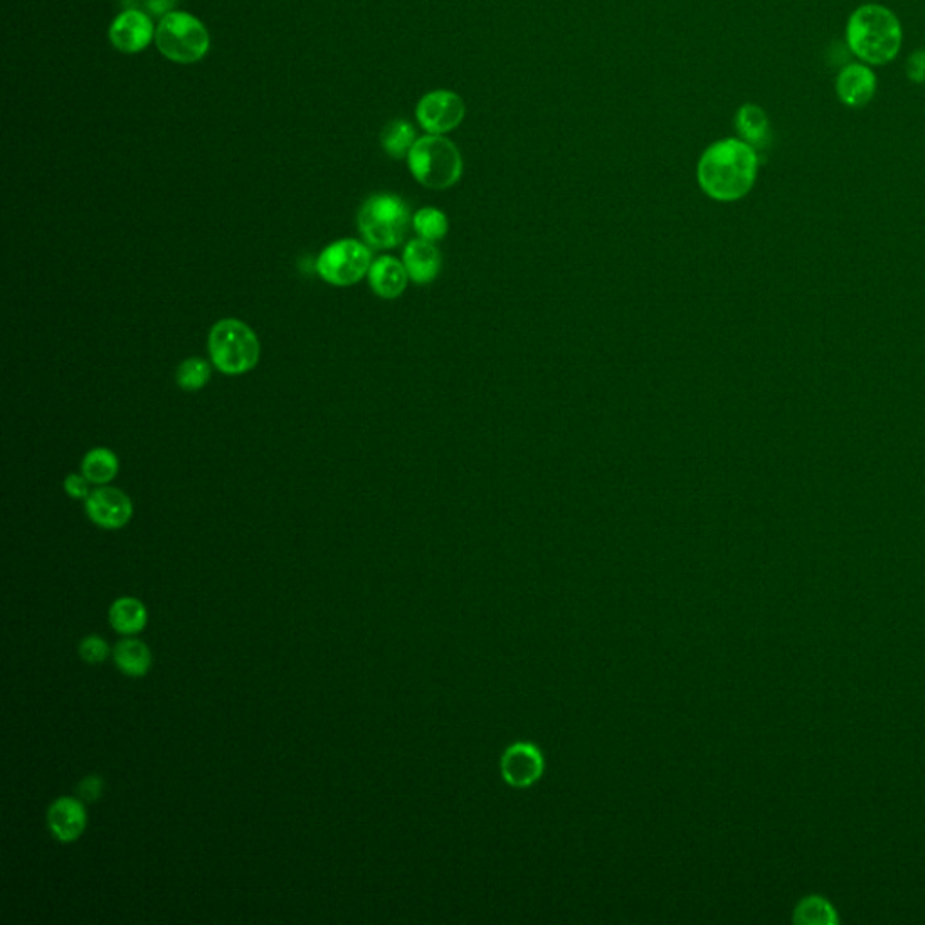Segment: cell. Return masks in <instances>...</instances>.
Wrapping results in <instances>:
<instances>
[{
	"label": "cell",
	"mask_w": 925,
	"mask_h": 925,
	"mask_svg": "<svg viewBox=\"0 0 925 925\" xmlns=\"http://www.w3.org/2000/svg\"><path fill=\"white\" fill-rule=\"evenodd\" d=\"M757 167V150L743 140L729 138L703 152L698 163V183L716 201H738L754 187Z\"/></svg>",
	"instance_id": "obj_1"
},
{
	"label": "cell",
	"mask_w": 925,
	"mask_h": 925,
	"mask_svg": "<svg viewBox=\"0 0 925 925\" xmlns=\"http://www.w3.org/2000/svg\"><path fill=\"white\" fill-rule=\"evenodd\" d=\"M851 53L868 66H884L897 58L904 40L893 11L880 4H864L851 13L846 26Z\"/></svg>",
	"instance_id": "obj_2"
},
{
	"label": "cell",
	"mask_w": 925,
	"mask_h": 925,
	"mask_svg": "<svg viewBox=\"0 0 925 925\" xmlns=\"http://www.w3.org/2000/svg\"><path fill=\"white\" fill-rule=\"evenodd\" d=\"M212 364L228 376L250 373L261 358V342L246 322L223 318L215 322L208 335Z\"/></svg>",
	"instance_id": "obj_3"
},
{
	"label": "cell",
	"mask_w": 925,
	"mask_h": 925,
	"mask_svg": "<svg viewBox=\"0 0 925 925\" xmlns=\"http://www.w3.org/2000/svg\"><path fill=\"white\" fill-rule=\"evenodd\" d=\"M411 225V212L402 197L374 194L358 212V230L376 250H391L403 243Z\"/></svg>",
	"instance_id": "obj_4"
},
{
	"label": "cell",
	"mask_w": 925,
	"mask_h": 925,
	"mask_svg": "<svg viewBox=\"0 0 925 925\" xmlns=\"http://www.w3.org/2000/svg\"><path fill=\"white\" fill-rule=\"evenodd\" d=\"M407 161L412 176L423 187L432 190H445L456 185L463 174V159L458 147L440 134H430L416 140Z\"/></svg>",
	"instance_id": "obj_5"
},
{
	"label": "cell",
	"mask_w": 925,
	"mask_h": 925,
	"mask_svg": "<svg viewBox=\"0 0 925 925\" xmlns=\"http://www.w3.org/2000/svg\"><path fill=\"white\" fill-rule=\"evenodd\" d=\"M154 38L159 53L178 64L199 62L210 47V37L203 22L183 11H170L161 17Z\"/></svg>",
	"instance_id": "obj_6"
},
{
	"label": "cell",
	"mask_w": 925,
	"mask_h": 925,
	"mask_svg": "<svg viewBox=\"0 0 925 925\" xmlns=\"http://www.w3.org/2000/svg\"><path fill=\"white\" fill-rule=\"evenodd\" d=\"M371 264L373 257L367 244L355 239H340L320 252L317 273L331 286L347 288L362 281Z\"/></svg>",
	"instance_id": "obj_7"
},
{
	"label": "cell",
	"mask_w": 925,
	"mask_h": 925,
	"mask_svg": "<svg viewBox=\"0 0 925 925\" xmlns=\"http://www.w3.org/2000/svg\"><path fill=\"white\" fill-rule=\"evenodd\" d=\"M418 122L430 134L454 131L465 118V103L458 94L434 91L421 98L416 109Z\"/></svg>",
	"instance_id": "obj_8"
},
{
	"label": "cell",
	"mask_w": 925,
	"mask_h": 925,
	"mask_svg": "<svg viewBox=\"0 0 925 925\" xmlns=\"http://www.w3.org/2000/svg\"><path fill=\"white\" fill-rule=\"evenodd\" d=\"M85 514L103 530H120L134 514L131 497L114 486H100L85 499Z\"/></svg>",
	"instance_id": "obj_9"
},
{
	"label": "cell",
	"mask_w": 925,
	"mask_h": 925,
	"mask_svg": "<svg viewBox=\"0 0 925 925\" xmlns=\"http://www.w3.org/2000/svg\"><path fill=\"white\" fill-rule=\"evenodd\" d=\"M47 830L62 844L76 842L87 828V812L80 799L58 797L47 808Z\"/></svg>",
	"instance_id": "obj_10"
},
{
	"label": "cell",
	"mask_w": 925,
	"mask_h": 925,
	"mask_svg": "<svg viewBox=\"0 0 925 925\" xmlns=\"http://www.w3.org/2000/svg\"><path fill=\"white\" fill-rule=\"evenodd\" d=\"M109 37L116 49L122 53H140L156 37L152 20L138 10L123 11L111 24Z\"/></svg>",
	"instance_id": "obj_11"
},
{
	"label": "cell",
	"mask_w": 925,
	"mask_h": 925,
	"mask_svg": "<svg viewBox=\"0 0 925 925\" xmlns=\"http://www.w3.org/2000/svg\"><path fill=\"white\" fill-rule=\"evenodd\" d=\"M877 75L868 64H848L837 76V96L851 109L866 107L877 93Z\"/></svg>",
	"instance_id": "obj_12"
},
{
	"label": "cell",
	"mask_w": 925,
	"mask_h": 925,
	"mask_svg": "<svg viewBox=\"0 0 925 925\" xmlns=\"http://www.w3.org/2000/svg\"><path fill=\"white\" fill-rule=\"evenodd\" d=\"M544 761L539 750L530 743H517L508 748L501 759V772L508 785L524 788L541 777Z\"/></svg>",
	"instance_id": "obj_13"
},
{
	"label": "cell",
	"mask_w": 925,
	"mask_h": 925,
	"mask_svg": "<svg viewBox=\"0 0 925 925\" xmlns=\"http://www.w3.org/2000/svg\"><path fill=\"white\" fill-rule=\"evenodd\" d=\"M403 264L409 273V279L416 284H430L436 281L441 271V255L434 243L425 239H412L405 246Z\"/></svg>",
	"instance_id": "obj_14"
},
{
	"label": "cell",
	"mask_w": 925,
	"mask_h": 925,
	"mask_svg": "<svg viewBox=\"0 0 925 925\" xmlns=\"http://www.w3.org/2000/svg\"><path fill=\"white\" fill-rule=\"evenodd\" d=\"M367 275H369V284L374 293L387 300L398 299L409 282V273L405 270V264L389 255L376 259L371 264Z\"/></svg>",
	"instance_id": "obj_15"
},
{
	"label": "cell",
	"mask_w": 925,
	"mask_h": 925,
	"mask_svg": "<svg viewBox=\"0 0 925 925\" xmlns=\"http://www.w3.org/2000/svg\"><path fill=\"white\" fill-rule=\"evenodd\" d=\"M109 622L116 633L134 636L147 627L149 613L145 604L138 598L122 597L114 600L113 606L109 609Z\"/></svg>",
	"instance_id": "obj_16"
},
{
	"label": "cell",
	"mask_w": 925,
	"mask_h": 925,
	"mask_svg": "<svg viewBox=\"0 0 925 925\" xmlns=\"http://www.w3.org/2000/svg\"><path fill=\"white\" fill-rule=\"evenodd\" d=\"M114 664L129 678H141L152 667V653L149 645L138 638H123L113 651Z\"/></svg>",
	"instance_id": "obj_17"
},
{
	"label": "cell",
	"mask_w": 925,
	"mask_h": 925,
	"mask_svg": "<svg viewBox=\"0 0 925 925\" xmlns=\"http://www.w3.org/2000/svg\"><path fill=\"white\" fill-rule=\"evenodd\" d=\"M736 129H738L741 140L748 143L750 147H754L757 152L768 147L770 143V122H768L767 113L754 103H745L743 107H739L738 114H736Z\"/></svg>",
	"instance_id": "obj_18"
},
{
	"label": "cell",
	"mask_w": 925,
	"mask_h": 925,
	"mask_svg": "<svg viewBox=\"0 0 925 925\" xmlns=\"http://www.w3.org/2000/svg\"><path fill=\"white\" fill-rule=\"evenodd\" d=\"M118 470H120V461L113 450L98 447V449L89 450L82 459V474L93 485L111 483L114 477L118 476Z\"/></svg>",
	"instance_id": "obj_19"
},
{
	"label": "cell",
	"mask_w": 925,
	"mask_h": 925,
	"mask_svg": "<svg viewBox=\"0 0 925 925\" xmlns=\"http://www.w3.org/2000/svg\"><path fill=\"white\" fill-rule=\"evenodd\" d=\"M414 143V127L405 120H393L387 123L382 131V147L391 158L402 159L409 156Z\"/></svg>",
	"instance_id": "obj_20"
},
{
	"label": "cell",
	"mask_w": 925,
	"mask_h": 925,
	"mask_svg": "<svg viewBox=\"0 0 925 925\" xmlns=\"http://www.w3.org/2000/svg\"><path fill=\"white\" fill-rule=\"evenodd\" d=\"M412 226L420 239H425L429 243H438L447 232H449V219L438 208H421L414 217H412Z\"/></svg>",
	"instance_id": "obj_21"
},
{
	"label": "cell",
	"mask_w": 925,
	"mask_h": 925,
	"mask_svg": "<svg viewBox=\"0 0 925 925\" xmlns=\"http://www.w3.org/2000/svg\"><path fill=\"white\" fill-rule=\"evenodd\" d=\"M210 376H212L210 364L203 358L192 356V358L183 360L176 369V384L179 385V389L194 393L210 382Z\"/></svg>",
	"instance_id": "obj_22"
},
{
	"label": "cell",
	"mask_w": 925,
	"mask_h": 925,
	"mask_svg": "<svg viewBox=\"0 0 925 925\" xmlns=\"http://www.w3.org/2000/svg\"><path fill=\"white\" fill-rule=\"evenodd\" d=\"M795 920L801 924H830L835 920L833 909L826 900L819 897H810L803 900L797 911Z\"/></svg>",
	"instance_id": "obj_23"
},
{
	"label": "cell",
	"mask_w": 925,
	"mask_h": 925,
	"mask_svg": "<svg viewBox=\"0 0 925 925\" xmlns=\"http://www.w3.org/2000/svg\"><path fill=\"white\" fill-rule=\"evenodd\" d=\"M78 655L85 664L98 665L105 662L111 655V647L100 636H85L78 645Z\"/></svg>",
	"instance_id": "obj_24"
},
{
	"label": "cell",
	"mask_w": 925,
	"mask_h": 925,
	"mask_svg": "<svg viewBox=\"0 0 925 925\" xmlns=\"http://www.w3.org/2000/svg\"><path fill=\"white\" fill-rule=\"evenodd\" d=\"M103 792V779L100 776H87L78 785V795L84 803H96Z\"/></svg>",
	"instance_id": "obj_25"
},
{
	"label": "cell",
	"mask_w": 925,
	"mask_h": 925,
	"mask_svg": "<svg viewBox=\"0 0 925 925\" xmlns=\"http://www.w3.org/2000/svg\"><path fill=\"white\" fill-rule=\"evenodd\" d=\"M91 481L84 474H69L64 481V490L69 497L73 499H87L91 494Z\"/></svg>",
	"instance_id": "obj_26"
},
{
	"label": "cell",
	"mask_w": 925,
	"mask_h": 925,
	"mask_svg": "<svg viewBox=\"0 0 925 925\" xmlns=\"http://www.w3.org/2000/svg\"><path fill=\"white\" fill-rule=\"evenodd\" d=\"M907 78L915 84H924L925 82V49H918L911 57L907 58L906 64Z\"/></svg>",
	"instance_id": "obj_27"
},
{
	"label": "cell",
	"mask_w": 925,
	"mask_h": 925,
	"mask_svg": "<svg viewBox=\"0 0 925 925\" xmlns=\"http://www.w3.org/2000/svg\"><path fill=\"white\" fill-rule=\"evenodd\" d=\"M179 0H147V8H149L154 15H161L165 17L170 11H174V6L178 4Z\"/></svg>",
	"instance_id": "obj_28"
}]
</instances>
